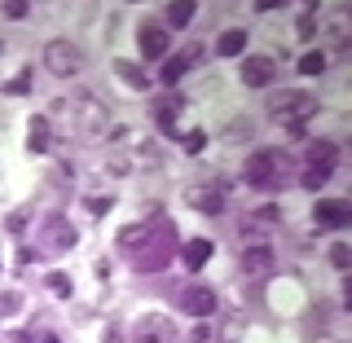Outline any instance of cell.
Returning <instances> with one entry per match:
<instances>
[{
    "instance_id": "obj_1",
    "label": "cell",
    "mask_w": 352,
    "mask_h": 343,
    "mask_svg": "<svg viewBox=\"0 0 352 343\" xmlns=\"http://www.w3.org/2000/svg\"><path fill=\"white\" fill-rule=\"evenodd\" d=\"M269 115L278 119V124L291 128V137H304V124L317 115V97L300 93V88H286V93L269 97Z\"/></svg>"
},
{
    "instance_id": "obj_2",
    "label": "cell",
    "mask_w": 352,
    "mask_h": 343,
    "mask_svg": "<svg viewBox=\"0 0 352 343\" xmlns=\"http://www.w3.org/2000/svg\"><path fill=\"white\" fill-rule=\"evenodd\" d=\"M141 256H137V273H159L163 264H168V256H172V247H176V229L168 225V220H159L154 225V238L146 234V242H141Z\"/></svg>"
},
{
    "instance_id": "obj_3",
    "label": "cell",
    "mask_w": 352,
    "mask_h": 343,
    "mask_svg": "<svg viewBox=\"0 0 352 343\" xmlns=\"http://www.w3.org/2000/svg\"><path fill=\"white\" fill-rule=\"evenodd\" d=\"M282 168H286L282 150H256V154L247 159V185H256V190H269V185L282 181Z\"/></svg>"
},
{
    "instance_id": "obj_4",
    "label": "cell",
    "mask_w": 352,
    "mask_h": 343,
    "mask_svg": "<svg viewBox=\"0 0 352 343\" xmlns=\"http://www.w3.org/2000/svg\"><path fill=\"white\" fill-rule=\"evenodd\" d=\"M44 66H49V75H58V80L75 75V71L84 66L80 44H71V40H49V44H44Z\"/></svg>"
},
{
    "instance_id": "obj_5",
    "label": "cell",
    "mask_w": 352,
    "mask_h": 343,
    "mask_svg": "<svg viewBox=\"0 0 352 343\" xmlns=\"http://www.w3.org/2000/svg\"><path fill=\"white\" fill-rule=\"evenodd\" d=\"M75 242H80V234H75V225L66 216H49L40 229V251L44 256H62V251H71Z\"/></svg>"
},
{
    "instance_id": "obj_6",
    "label": "cell",
    "mask_w": 352,
    "mask_h": 343,
    "mask_svg": "<svg viewBox=\"0 0 352 343\" xmlns=\"http://www.w3.org/2000/svg\"><path fill=\"white\" fill-rule=\"evenodd\" d=\"M278 80V62L269 58V53H251L247 62H242V84L247 88H269Z\"/></svg>"
},
{
    "instance_id": "obj_7",
    "label": "cell",
    "mask_w": 352,
    "mask_h": 343,
    "mask_svg": "<svg viewBox=\"0 0 352 343\" xmlns=\"http://www.w3.org/2000/svg\"><path fill=\"white\" fill-rule=\"evenodd\" d=\"M181 308L190 317H212L220 308V300H216L212 286H185V291H181Z\"/></svg>"
},
{
    "instance_id": "obj_8",
    "label": "cell",
    "mask_w": 352,
    "mask_h": 343,
    "mask_svg": "<svg viewBox=\"0 0 352 343\" xmlns=\"http://www.w3.org/2000/svg\"><path fill=\"white\" fill-rule=\"evenodd\" d=\"M313 220H317V225H326V229H344L348 220H352V207L344 203V198H326V203L313 207Z\"/></svg>"
},
{
    "instance_id": "obj_9",
    "label": "cell",
    "mask_w": 352,
    "mask_h": 343,
    "mask_svg": "<svg viewBox=\"0 0 352 343\" xmlns=\"http://www.w3.org/2000/svg\"><path fill=\"white\" fill-rule=\"evenodd\" d=\"M137 40H141V53L154 62V58H163L168 53V44H172V36H168V27H154V22H146V27L137 31Z\"/></svg>"
},
{
    "instance_id": "obj_10",
    "label": "cell",
    "mask_w": 352,
    "mask_h": 343,
    "mask_svg": "<svg viewBox=\"0 0 352 343\" xmlns=\"http://www.w3.org/2000/svg\"><path fill=\"white\" fill-rule=\"evenodd\" d=\"M194 203V212H207V216H220L225 212V194L212 190V185H190V194H185Z\"/></svg>"
},
{
    "instance_id": "obj_11",
    "label": "cell",
    "mask_w": 352,
    "mask_h": 343,
    "mask_svg": "<svg viewBox=\"0 0 352 343\" xmlns=\"http://www.w3.org/2000/svg\"><path fill=\"white\" fill-rule=\"evenodd\" d=\"M242 273H247V278H269L273 273V251L269 247H247L242 251Z\"/></svg>"
},
{
    "instance_id": "obj_12",
    "label": "cell",
    "mask_w": 352,
    "mask_h": 343,
    "mask_svg": "<svg viewBox=\"0 0 352 343\" xmlns=\"http://www.w3.org/2000/svg\"><path fill=\"white\" fill-rule=\"evenodd\" d=\"M168 339H172L168 317H146V322L137 326V335H132V343H168Z\"/></svg>"
},
{
    "instance_id": "obj_13",
    "label": "cell",
    "mask_w": 352,
    "mask_h": 343,
    "mask_svg": "<svg viewBox=\"0 0 352 343\" xmlns=\"http://www.w3.org/2000/svg\"><path fill=\"white\" fill-rule=\"evenodd\" d=\"M335 159H339V150H335V141H313L308 146V168L313 172H335Z\"/></svg>"
},
{
    "instance_id": "obj_14",
    "label": "cell",
    "mask_w": 352,
    "mask_h": 343,
    "mask_svg": "<svg viewBox=\"0 0 352 343\" xmlns=\"http://www.w3.org/2000/svg\"><path fill=\"white\" fill-rule=\"evenodd\" d=\"M53 146V124H49V119H31V124H27V150H36V154H44V150H49Z\"/></svg>"
},
{
    "instance_id": "obj_15",
    "label": "cell",
    "mask_w": 352,
    "mask_h": 343,
    "mask_svg": "<svg viewBox=\"0 0 352 343\" xmlns=\"http://www.w3.org/2000/svg\"><path fill=\"white\" fill-rule=\"evenodd\" d=\"M216 53L220 58H242V53H247V27H229L225 36L216 40Z\"/></svg>"
},
{
    "instance_id": "obj_16",
    "label": "cell",
    "mask_w": 352,
    "mask_h": 343,
    "mask_svg": "<svg viewBox=\"0 0 352 343\" xmlns=\"http://www.w3.org/2000/svg\"><path fill=\"white\" fill-rule=\"evenodd\" d=\"M212 238H190V242H185V264H190V273H198V269H203V264L207 260H212Z\"/></svg>"
},
{
    "instance_id": "obj_17",
    "label": "cell",
    "mask_w": 352,
    "mask_h": 343,
    "mask_svg": "<svg viewBox=\"0 0 352 343\" xmlns=\"http://www.w3.org/2000/svg\"><path fill=\"white\" fill-rule=\"evenodd\" d=\"M181 110H185L181 93H176V97H163V102L154 106V119H159V128H163V132H172V128H176V115H181Z\"/></svg>"
},
{
    "instance_id": "obj_18",
    "label": "cell",
    "mask_w": 352,
    "mask_h": 343,
    "mask_svg": "<svg viewBox=\"0 0 352 343\" xmlns=\"http://www.w3.org/2000/svg\"><path fill=\"white\" fill-rule=\"evenodd\" d=\"M115 75H119L128 88H137V93H146V88H150L146 71H141V66H132V62H115Z\"/></svg>"
},
{
    "instance_id": "obj_19",
    "label": "cell",
    "mask_w": 352,
    "mask_h": 343,
    "mask_svg": "<svg viewBox=\"0 0 352 343\" xmlns=\"http://www.w3.org/2000/svg\"><path fill=\"white\" fill-rule=\"evenodd\" d=\"M330 40H335V53L344 58L348 53V18L344 14H335V22H330Z\"/></svg>"
},
{
    "instance_id": "obj_20",
    "label": "cell",
    "mask_w": 352,
    "mask_h": 343,
    "mask_svg": "<svg viewBox=\"0 0 352 343\" xmlns=\"http://www.w3.org/2000/svg\"><path fill=\"white\" fill-rule=\"evenodd\" d=\"M326 71V53L322 49H308L300 58V75H322Z\"/></svg>"
},
{
    "instance_id": "obj_21",
    "label": "cell",
    "mask_w": 352,
    "mask_h": 343,
    "mask_svg": "<svg viewBox=\"0 0 352 343\" xmlns=\"http://www.w3.org/2000/svg\"><path fill=\"white\" fill-rule=\"evenodd\" d=\"M194 14H198V9L190 5V0H181V5H172V9H168V22H172V27H190Z\"/></svg>"
},
{
    "instance_id": "obj_22",
    "label": "cell",
    "mask_w": 352,
    "mask_h": 343,
    "mask_svg": "<svg viewBox=\"0 0 352 343\" xmlns=\"http://www.w3.org/2000/svg\"><path fill=\"white\" fill-rule=\"evenodd\" d=\"M317 27H322V22H317V14H313V9H304V14H300V22H295L300 40H313V36H317Z\"/></svg>"
},
{
    "instance_id": "obj_23",
    "label": "cell",
    "mask_w": 352,
    "mask_h": 343,
    "mask_svg": "<svg viewBox=\"0 0 352 343\" xmlns=\"http://www.w3.org/2000/svg\"><path fill=\"white\" fill-rule=\"evenodd\" d=\"M5 93H9V97H22V93H31V71H22L18 80H9V84H5Z\"/></svg>"
},
{
    "instance_id": "obj_24",
    "label": "cell",
    "mask_w": 352,
    "mask_h": 343,
    "mask_svg": "<svg viewBox=\"0 0 352 343\" xmlns=\"http://www.w3.org/2000/svg\"><path fill=\"white\" fill-rule=\"evenodd\" d=\"M84 203H88V212H93V216H106L110 207H115V198H106V194H93V198H84Z\"/></svg>"
},
{
    "instance_id": "obj_25",
    "label": "cell",
    "mask_w": 352,
    "mask_h": 343,
    "mask_svg": "<svg viewBox=\"0 0 352 343\" xmlns=\"http://www.w3.org/2000/svg\"><path fill=\"white\" fill-rule=\"evenodd\" d=\"M185 71H190V66H185V58H176V62H168V66H163V84H176V80H181Z\"/></svg>"
},
{
    "instance_id": "obj_26",
    "label": "cell",
    "mask_w": 352,
    "mask_h": 343,
    "mask_svg": "<svg viewBox=\"0 0 352 343\" xmlns=\"http://www.w3.org/2000/svg\"><path fill=\"white\" fill-rule=\"evenodd\" d=\"M330 264H335V269H348V264H352V251L344 247V242H335V247H330Z\"/></svg>"
},
{
    "instance_id": "obj_27",
    "label": "cell",
    "mask_w": 352,
    "mask_h": 343,
    "mask_svg": "<svg viewBox=\"0 0 352 343\" xmlns=\"http://www.w3.org/2000/svg\"><path fill=\"white\" fill-rule=\"evenodd\" d=\"M119 242H124V247H137V242H146V225H128L124 234H119Z\"/></svg>"
},
{
    "instance_id": "obj_28",
    "label": "cell",
    "mask_w": 352,
    "mask_h": 343,
    "mask_svg": "<svg viewBox=\"0 0 352 343\" xmlns=\"http://www.w3.org/2000/svg\"><path fill=\"white\" fill-rule=\"evenodd\" d=\"M225 137H229V141H242V137H251V119H234V124L225 128Z\"/></svg>"
},
{
    "instance_id": "obj_29",
    "label": "cell",
    "mask_w": 352,
    "mask_h": 343,
    "mask_svg": "<svg viewBox=\"0 0 352 343\" xmlns=\"http://www.w3.org/2000/svg\"><path fill=\"white\" fill-rule=\"evenodd\" d=\"M326 181H330V176H326V172H313V168H308V172H304V190H322V185H326Z\"/></svg>"
},
{
    "instance_id": "obj_30",
    "label": "cell",
    "mask_w": 352,
    "mask_h": 343,
    "mask_svg": "<svg viewBox=\"0 0 352 343\" xmlns=\"http://www.w3.org/2000/svg\"><path fill=\"white\" fill-rule=\"evenodd\" d=\"M203 146H207V132H190V137H185V150L190 154H198Z\"/></svg>"
},
{
    "instance_id": "obj_31",
    "label": "cell",
    "mask_w": 352,
    "mask_h": 343,
    "mask_svg": "<svg viewBox=\"0 0 352 343\" xmlns=\"http://www.w3.org/2000/svg\"><path fill=\"white\" fill-rule=\"evenodd\" d=\"M49 286H53L58 295H71V278H62V273H53V278H49Z\"/></svg>"
},
{
    "instance_id": "obj_32",
    "label": "cell",
    "mask_w": 352,
    "mask_h": 343,
    "mask_svg": "<svg viewBox=\"0 0 352 343\" xmlns=\"http://www.w3.org/2000/svg\"><path fill=\"white\" fill-rule=\"evenodd\" d=\"M14 308H18V291H5L0 295V313H14Z\"/></svg>"
},
{
    "instance_id": "obj_33",
    "label": "cell",
    "mask_w": 352,
    "mask_h": 343,
    "mask_svg": "<svg viewBox=\"0 0 352 343\" xmlns=\"http://www.w3.org/2000/svg\"><path fill=\"white\" fill-rule=\"evenodd\" d=\"M5 14H9V18H27V5H22V0H9Z\"/></svg>"
},
{
    "instance_id": "obj_34",
    "label": "cell",
    "mask_w": 352,
    "mask_h": 343,
    "mask_svg": "<svg viewBox=\"0 0 352 343\" xmlns=\"http://www.w3.org/2000/svg\"><path fill=\"white\" fill-rule=\"evenodd\" d=\"M22 229H27V216H22V212L9 216V234H22Z\"/></svg>"
},
{
    "instance_id": "obj_35",
    "label": "cell",
    "mask_w": 352,
    "mask_h": 343,
    "mask_svg": "<svg viewBox=\"0 0 352 343\" xmlns=\"http://www.w3.org/2000/svg\"><path fill=\"white\" fill-rule=\"evenodd\" d=\"M102 343H124V335H119V330H115V326H110V330H106V339H102Z\"/></svg>"
}]
</instances>
